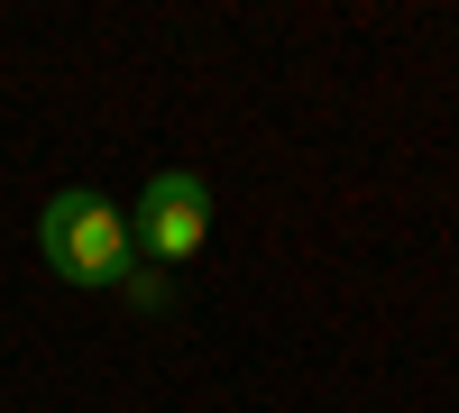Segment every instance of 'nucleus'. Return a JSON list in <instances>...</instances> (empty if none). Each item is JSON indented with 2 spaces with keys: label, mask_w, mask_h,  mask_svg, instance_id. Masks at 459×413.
<instances>
[{
  "label": "nucleus",
  "mask_w": 459,
  "mask_h": 413,
  "mask_svg": "<svg viewBox=\"0 0 459 413\" xmlns=\"http://www.w3.org/2000/svg\"><path fill=\"white\" fill-rule=\"evenodd\" d=\"M37 257L65 276V285H92V294H120V276H129V257H138V239H129V211H110L101 194H56L47 211H37Z\"/></svg>",
  "instance_id": "1"
},
{
  "label": "nucleus",
  "mask_w": 459,
  "mask_h": 413,
  "mask_svg": "<svg viewBox=\"0 0 459 413\" xmlns=\"http://www.w3.org/2000/svg\"><path fill=\"white\" fill-rule=\"evenodd\" d=\"M129 239L157 257V267L203 257V239H212V184H203L194 166H157V175H147V194H138V211H129Z\"/></svg>",
  "instance_id": "2"
},
{
  "label": "nucleus",
  "mask_w": 459,
  "mask_h": 413,
  "mask_svg": "<svg viewBox=\"0 0 459 413\" xmlns=\"http://www.w3.org/2000/svg\"><path fill=\"white\" fill-rule=\"evenodd\" d=\"M120 294H129L138 313H166V304H175V285H166V267H129V276H120Z\"/></svg>",
  "instance_id": "3"
}]
</instances>
